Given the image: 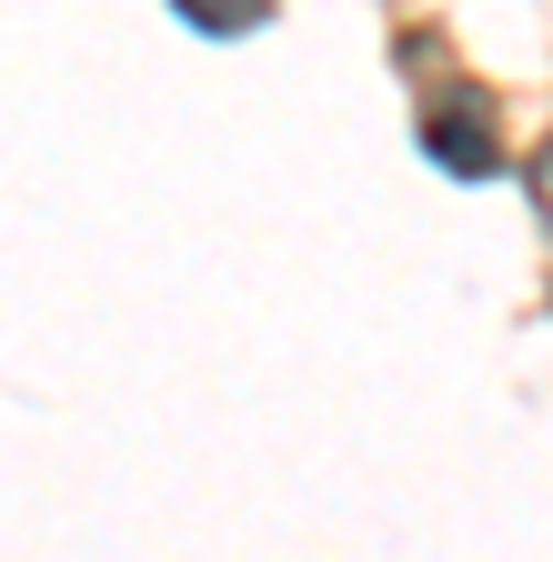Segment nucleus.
I'll list each match as a JSON object with an SVG mask.
<instances>
[{"label": "nucleus", "instance_id": "obj_1", "mask_svg": "<svg viewBox=\"0 0 553 562\" xmlns=\"http://www.w3.org/2000/svg\"><path fill=\"white\" fill-rule=\"evenodd\" d=\"M423 140H433V161H443V171H494V121H483V101H473V111H463V101L433 111Z\"/></svg>", "mask_w": 553, "mask_h": 562}, {"label": "nucleus", "instance_id": "obj_2", "mask_svg": "<svg viewBox=\"0 0 553 562\" xmlns=\"http://www.w3.org/2000/svg\"><path fill=\"white\" fill-rule=\"evenodd\" d=\"M181 11H191L201 31H252V21H262V0H181Z\"/></svg>", "mask_w": 553, "mask_h": 562}, {"label": "nucleus", "instance_id": "obj_3", "mask_svg": "<svg viewBox=\"0 0 553 562\" xmlns=\"http://www.w3.org/2000/svg\"><path fill=\"white\" fill-rule=\"evenodd\" d=\"M533 181H543V201H553V140H543V171H533Z\"/></svg>", "mask_w": 553, "mask_h": 562}]
</instances>
